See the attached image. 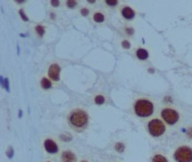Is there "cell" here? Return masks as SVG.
<instances>
[{
    "instance_id": "6da1fadb",
    "label": "cell",
    "mask_w": 192,
    "mask_h": 162,
    "mask_svg": "<svg viewBox=\"0 0 192 162\" xmlns=\"http://www.w3.org/2000/svg\"><path fill=\"white\" fill-rule=\"evenodd\" d=\"M154 109L153 104L147 99H139L134 106V110L140 117H148L152 115Z\"/></svg>"
},
{
    "instance_id": "7a4b0ae2",
    "label": "cell",
    "mask_w": 192,
    "mask_h": 162,
    "mask_svg": "<svg viewBox=\"0 0 192 162\" xmlns=\"http://www.w3.org/2000/svg\"><path fill=\"white\" fill-rule=\"evenodd\" d=\"M70 121L76 127H83L88 123V116L84 111L77 110L71 114Z\"/></svg>"
},
{
    "instance_id": "3957f363",
    "label": "cell",
    "mask_w": 192,
    "mask_h": 162,
    "mask_svg": "<svg viewBox=\"0 0 192 162\" xmlns=\"http://www.w3.org/2000/svg\"><path fill=\"white\" fill-rule=\"evenodd\" d=\"M177 162H192V150L187 146L179 147L174 154Z\"/></svg>"
},
{
    "instance_id": "277c9868",
    "label": "cell",
    "mask_w": 192,
    "mask_h": 162,
    "mask_svg": "<svg viewBox=\"0 0 192 162\" xmlns=\"http://www.w3.org/2000/svg\"><path fill=\"white\" fill-rule=\"evenodd\" d=\"M148 130L153 136H159L164 134L166 127L160 120L155 119L149 123Z\"/></svg>"
},
{
    "instance_id": "5b68a950",
    "label": "cell",
    "mask_w": 192,
    "mask_h": 162,
    "mask_svg": "<svg viewBox=\"0 0 192 162\" xmlns=\"http://www.w3.org/2000/svg\"><path fill=\"white\" fill-rule=\"evenodd\" d=\"M162 116L164 120L169 125H174L179 119V115L173 109H165L162 111Z\"/></svg>"
},
{
    "instance_id": "8992f818",
    "label": "cell",
    "mask_w": 192,
    "mask_h": 162,
    "mask_svg": "<svg viewBox=\"0 0 192 162\" xmlns=\"http://www.w3.org/2000/svg\"><path fill=\"white\" fill-rule=\"evenodd\" d=\"M60 67L57 64H52L48 70V75L54 81H59V73H60Z\"/></svg>"
},
{
    "instance_id": "52a82bcc",
    "label": "cell",
    "mask_w": 192,
    "mask_h": 162,
    "mask_svg": "<svg viewBox=\"0 0 192 162\" xmlns=\"http://www.w3.org/2000/svg\"><path fill=\"white\" fill-rule=\"evenodd\" d=\"M44 146L45 148L46 151L50 153L54 154L57 153L58 152V147L55 142L50 139H47L44 142Z\"/></svg>"
},
{
    "instance_id": "ba28073f",
    "label": "cell",
    "mask_w": 192,
    "mask_h": 162,
    "mask_svg": "<svg viewBox=\"0 0 192 162\" xmlns=\"http://www.w3.org/2000/svg\"><path fill=\"white\" fill-rule=\"evenodd\" d=\"M61 159L63 162H75L76 157L72 152L65 151L62 154Z\"/></svg>"
},
{
    "instance_id": "9c48e42d",
    "label": "cell",
    "mask_w": 192,
    "mask_h": 162,
    "mask_svg": "<svg viewBox=\"0 0 192 162\" xmlns=\"http://www.w3.org/2000/svg\"><path fill=\"white\" fill-rule=\"evenodd\" d=\"M122 14L123 17H125L126 19H132L135 15V13L134 12L133 10L128 6L125 7L124 9H122Z\"/></svg>"
},
{
    "instance_id": "30bf717a",
    "label": "cell",
    "mask_w": 192,
    "mask_h": 162,
    "mask_svg": "<svg viewBox=\"0 0 192 162\" xmlns=\"http://www.w3.org/2000/svg\"><path fill=\"white\" fill-rule=\"evenodd\" d=\"M136 56H137L138 58H140V59L144 60V59H146V58L148 57V52H147L146 50L139 49V50H138L137 52H136Z\"/></svg>"
},
{
    "instance_id": "8fae6325",
    "label": "cell",
    "mask_w": 192,
    "mask_h": 162,
    "mask_svg": "<svg viewBox=\"0 0 192 162\" xmlns=\"http://www.w3.org/2000/svg\"><path fill=\"white\" fill-rule=\"evenodd\" d=\"M40 84H41L42 88H43L44 89H48L52 87V83L47 78H43V79L40 82Z\"/></svg>"
},
{
    "instance_id": "7c38bea8",
    "label": "cell",
    "mask_w": 192,
    "mask_h": 162,
    "mask_svg": "<svg viewBox=\"0 0 192 162\" xmlns=\"http://www.w3.org/2000/svg\"><path fill=\"white\" fill-rule=\"evenodd\" d=\"M152 162H168L166 158L160 154H157L153 158Z\"/></svg>"
},
{
    "instance_id": "4fadbf2b",
    "label": "cell",
    "mask_w": 192,
    "mask_h": 162,
    "mask_svg": "<svg viewBox=\"0 0 192 162\" xmlns=\"http://www.w3.org/2000/svg\"><path fill=\"white\" fill-rule=\"evenodd\" d=\"M94 20L97 22H102L105 20V17L102 13H96L93 16Z\"/></svg>"
},
{
    "instance_id": "5bb4252c",
    "label": "cell",
    "mask_w": 192,
    "mask_h": 162,
    "mask_svg": "<svg viewBox=\"0 0 192 162\" xmlns=\"http://www.w3.org/2000/svg\"><path fill=\"white\" fill-rule=\"evenodd\" d=\"M95 102L97 104H102L105 102V98L102 95H98L95 98Z\"/></svg>"
},
{
    "instance_id": "9a60e30c",
    "label": "cell",
    "mask_w": 192,
    "mask_h": 162,
    "mask_svg": "<svg viewBox=\"0 0 192 162\" xmlns=\"http://www.w3.org/2000/svg\"><path fill=\"white\" fill-rule=\"evenodd\" d=\"M36 32L38 33V34L39 35V36H43V35L44 34V29L43 26H40V25H38V26H37L36 27Z\"/></svg>"
},
{
    "instance_id": "2e32d148",
    "label": "cell",
    "mask_w": 192,
    "mask_h": 162,
    "mask_svg": "<svg viewBox=\"0 0 192 162\" xmlns=\"http://www.w3.org/2000/svg\"><path fill=\"white\" fill-rule=\"evenodd\" d=\"M77 5V2L74 0H70V1H68L67 2V6L69 8H74Z\"/></svg>"
},
{
    "instance_id": "e0dca14e",
    "label": "cell",
    "mask_w": 192,
    "mask_h": 162,
    "mask_svg": "<svg viewBox=\"0 0 192 162\" xmlns=\"http://www.w3.org/2000/svg\"><path fill=\"white\" fill-rule=\"evenodd\" d=\"M106 3L107 4H108L109 6H114L117 4L118 2L116 0H107L106 1Z\"/></svg>"
},
{
    "instance_id": "ac0fdd59",
    "label": "cell",
    "mask_w": 192,
    "mask_h": 162,
    "mask_svg": "<svg viewBox=\"0 0 192 162\" xmlns=\"http://www.w3.org/2000/svg\"><path fill=\"white\" fill-rule=\"evenodd\" d=\"M19 13H20V16H21V17H22V19H24V21H28L29 18L27 17V16H26V15L24 14V11H23L22 9H20V11H19Z\"/></svg>"
},
{
    "instance_id": "d6986e66",
    "label": "cell",
    "mask_w": 192,
    "mask_h": 162,
    "mask_svg": "<svg viewBox=\"0 0 192 162\" xmlns=\"http://www.w3.org/2000/svg\"><path fill=\"white\" fill-rule=\"evenodd\" d=\"M13 154H14V151L12 147H9V149L7 150L6 152V155L8 156L9 158H11L13 156Z\"/></svg>"
},
{
    "instance_id": "ffe728a7",
    "label": "cell",
    "mask_w": 192,
    "mask_h": 162,
    "mask_svg": "<svg viewBox=\"0 0 192 162\" xmlns=\"http://www.w3.org/2000/svg\"><path fill=\"white\" fill-rule=\"evenodd\" d=\"M3 86H4V88H5V89H6L7 91H9V80H8V79L7 78H6L5 79V80L4 81V83H3Z\"/></svg>"
},
{
    "instance_id": "44dd1931",
    "label": "cell",
    "mask_w": 192,
    "mask_h": 162,
    "mask_svg": "<svg viewBox=\"0 0 192 162\" xmlns=\"http://www.w3.org/2000/svg\"><path fill=\"white\" fill-rule=\"evenodd\" d=\"M122 47L124 48H126V49H128L130 47V44L128 41H127V40H124V41L122 43Z\"/></svg>"
},
{
    "instance_id": "7402d4cb",
    "label": "cell",
    "mask_w": 192,
    "mask_h": 162,
    "mask_svg": "<svg viewBox=\"0 0 192 162\" xmlns=\"http://www.w3.org/2000/svg\"><path fill=\"white\" fill-rule=\"evenodd\" d=\"M59 1H57V0H52V1H51V4L54 7H57L59 5Z\"/></svg>"
},
{
    "instance_id": "603a6c76",
    "label": "cell",
    "mask_w": 192,
    "mask_h": 162,
    "mask_svg": "<svg viewBox=\"0 0 192 162\" xmlns=\"http://www.w3.org/2000/svg\"><path fill=\"white\" fill-rule=\"evenodd\" d=\"M81 13L84 16H86L88 14V10L86 9H83L81 10Z\"/></svg>"
},
{
    "instance_id": "cb8c5ba5",
    "label": "cell",
    "mask_w": 192,
    "mask_h": 162,
    "mask_svg": "<svg viewBox=\"0 0 192 162\" xmlns=\"http://www.w3.org/2000/svg\"><path fill=\"white\" fill-rule=\"evenodd\" d=\"M88 2H90V3H94V2H95V1H94V0H93V1H92V0H88Z\"/></svg>"
},
{
    "instance_id": "d4e9b609",
    "label": "cell",
    "mask_w": 192,
    "mask_h": 162,
    "mask_svg": "<svg viewBox=\"0 0 192 162\" xmlns=\"http://www.w3.org/2000/svg\"><path fill=\"white\" fill-rule=\"evenodd\" d=\"M81 162H87V161H81Z\"/></svg>"
},
{
    "instance_id": "484cf974",
    "label": "cell",
    "mask_w": 192,
    "mask_h": 162,
    "mask_svg": "<svg viewBox=\"0 0 192 162\" xmlns=\"http://www.w3.org/2000/svg\"><path fill=\"white\" fill-rule=\"evenodd\" d=\"M47 162H50V161H47Z\"/></svg>"
}]
</instances>
